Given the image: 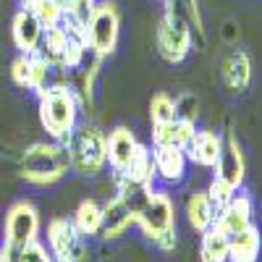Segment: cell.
I'll return each mask as SVG.
<instances>
[{"label": "cell", "instance_id": "28", "mask_svg": "<svg viewBox=\"0 0 262 262\" xmlns=\"http://www.w3.org/2000/svg\"><path fill=\"white\" fill-rule=\"evenodd\" d=\"M152 242H155V247H158V249H163V252H170L173 247H176V228L163 231L160 236H155V238H152Z\"/></svg>", "mask_w": 262, "mask_h": 262}, {"label": "cell", "instance_id": "4", "mask_svg": "<svg viewBox=\"0 0 262 262\" xmlns=\"http://www.w3.org/2000/svg\"><path fill=\"white\" fill-rule=\"evenodd\" d=\"M39 212L32 202H16L6 212V236H3V262H16L32 242L39 238Z\"/></svg>", "mask_w": 262, "mask_h": 262}, {"label": "cell", "instance_id": "11", "mask_svg": "<svg viewBox=\"0 0 262 262\" xmlns=\"http://www.w3.org/2000/svg\"><path fill=\"white\" fill-rule=\"evenodd\" d=\"M139 144L142 142L137 139V134L128 126H116L111 134H105V158H107L111 170L123 173L131 165V160H134Z\"/></svg>", "mask_w": 262, "mask_h": 262}, {"label": "cell", "instance_id": "14", "mask_svg": "<svg viewBox=\"0 0 262 262\" xmlns=\"http://www.w3.org/2000/svg\"><path fill=\"white\" fill-rule=\"evenodd\" d=\"M131 226H137V217L126 210V205L118 196H111L105 205H100V231H97V236L113 242V238H121Z\"/></svg>", "mask_w": 262, "mask_h": 262}, {"label": "cell", "instance_id": "25", "mask_svg": "<svg viewBox=\"0 0 262 262\" xmlns=\"http://www.w3.org/2000/svg\"><path fill=\"white\" fill-rule=\"evenodd\" d=\"M173 105H176V118L179 121L196 123V118H200V97L194 92H181L179 97H173Z\"/></svg>", "mask_w": 262, "mask_h": 262}, {"label": "cell", "instance_id": "13", "mask_svg": "<svg viewBox=\"0 0 262 262\" xmlns=\"http://www.w3.org/2000/svg\"><path fill=\"white\" fill-rule=\"evenodd\" d=\"M223 147V137L212 128H196L194 137L189 139V144L184 147L186 160L194 163L196 168H212L217 155H221Z\"/></svg>", "mask_w": 262, "mask_h": 262}, {"label": "cell", "instance_id": "10", "mask_svg": "<svg viewBox=\"0 0 262 262\" xmlns=\"http://www.w3.org/2000/svg\"><path fill=\"white\" fill-rule=\"evenodd\" d=\"M11 79L21 90H32L34 95H39L48 84H53V69H48L34 53H21L11 63Z\"/></svg>", "mask_w": 262, "mask_h": 262}, {"label": "cell", "instance_id": "2", "mask_svg": "<svg viewBox=\"0 0 262 262\" xmlns=\"http://www.w3.org/2000/svg\"><path fill=\"white\" fill-rule=\"evenodd\" d=\"M71 170L69 152L60 142H34L21 152L18 160V173L34 186H48L60 181L66 173Z\"/></svg>", "mask_w": 262, "mask_h": 262}, {"label": "cell", "instance_id": "20", "mask_svg": "<svg viewBox=\"0 0 262 262\" xmlns=\"http://www.w3.org/2000/svg\"><path fill=\"white\" fill-rule=\"evenodd\" d=\"M200 259L202 262H226L228 259V236L221 228H207L200 233Z\"/></svg>", "mask_w": 262, "mask_h": 262}, {"label": "cell", "instance_id": "26", "mask_svg": "<svg viewBox=\"0 0 262 262\" xmlns=\"http://www.w3.org/2000/svg\"><path fill=\"white\" fill-rule=\"evenodd\" d=\"M236 191H238V189L228 186L226 181H221V179H215V176H212L210 186L205 189V194H207V200L212 202V207H215V210H221L223 205H228V202H231V196H233Z\"/></svg>", "mask_w": 262, "mask_h": 262}, {"label": "cell", "instance_id": "17", "mask_svg": "<svg viewBox=\"0 0 262 262\" xmlns=\"http://www.w3.org/2000/svg\"><path fill=\"white\" fill-rule=\"evenodd\" d=\"M223 86L233 95H242L249 90V81H252V60L244 50H231L223 60Z\"/></svg>", "mask_w": 262, "mask_h": 262}, {"label": "cell", "instance_id": "15", "mask_svg": "<svg viewBox=\"0 0 262 262\" xmlns=\"http://www.w3.org/2000/svg\"><path fill=\"white\" fill-rule=\"evenodd\" d=\"M69 34H66V29L60 24L55 27H45V32H42L39 37V45L34 50V55L48 66V69L53 71H63V60H66V48H69Z\"/></svg>", "mask_w": 262, "mask_h": 262}, {"label": "cell", "instance_id": "18", "mask_svg": "<svg viewBox=\"0 0 262 262\" xmlns=\"http://www.w3.org/2000/svg\"><path fill=\"white\" fill-rule=\"evenodd\" d=\"M215 207L212 202L207 200V194L205 191H191L186 196V221L189 226L196 231V233H205L207 228H212L215 223Z\"/></svg>", "mask_w": 262, "mask_h": 262}, {"label": "cell", "instance_id": "5", "mask_svg": "<svg viewBox=\"0 0 262 262\" xmlns=\"http://www.w3.org/2000/svg\"><path fill=\"white\" fill-rule=\"evenodd\" d=\"M118 37H121V13H118L116 3L100 0V3H95L92 16L84 27L86 53H92L97 58L111 55L118 48Z\"/></svg>", "mask_w": 262, "mask_h": 262}, {"label": "cell", "instance_id": "30", "mask_svg": "<svg viewBox=\"0 0 262 262\" xmlns=\"http://www.w3.org/2000/svg\"><path fill=\"white\" fill-rule=\"evenodd\" d=\"M223 34H226V39H236V24L233 21H228V24L223 27Z\"/></svg>", "mask_w": 262, "mask_h": 262}, {"label": "cell", "instance_id": "1", "mask_svg": "<svg viewBox=\"0 0 262 262\" xmlns=\"http://www.w3.org/2000/svg\"><path fill=\"white\" fill-rule=\"evenodd\" d=\"M39 123L53 142H63L81 118V102L69 84H48L39 95Z\"/></svg>", "mask_w": 262, "mask_h": 262}, {"label": "cell", "instance_id": "24", "mask_svg": "<svg viewBox=\"0 0 262 262\" xmlns=\"http://www.w3.org/2000/svg\"><path fill=\"white\" fill-rule=\"evenodd\" d=\"M149 121H152V126L176 121V105H173V97L168 92L152 95V100H149Z\"/></svg>", "mask_w": 262, "mask_h": 262}, {"label": "cell", "instance_id": "31", "mask_svg": "<svg viewBox=\"0 0 262 262\" xmlns=\"http://www.w3.org/2000/svg\"><path fill=\"white\" fill-rule=\"evenodd\" d=\"M0 262H3V249H0Z\"/></svg>", "mask_w": 262, "mask_h": 262}, {"label": "cell", "instance_id": "12", "mask_svg": "<svg viewBox=\"0 0 262 262\" xmlns=\"http://www.w3.org/2000/svg\"><path fill=\"white\" fill-rule=\"evenodd\" d=\"M152 165H155V176L165 184H181L189 170L186 152L173 144H152Z\"/></svg>", "mask_w": 262, "mask_h": 262}, {"label": "cell", "instance_id": "27", "mask_svg": "<svg viewBox=\"0 0 262 262\" xmlns=\"http://www.w3.org/2000/svg\"><path fill=\"white\" fill-rule=\"evenodd\" d=\"M16 262H53V257H50L48 247L37 238V242H32L29 247H24V252L18 254Z\"/></svg>", "mask_w": 262, "mask_h": 262}, {"label": "cell", "instance_id": "8", "mask_svg": "<svg viewBox=\"0 0 262 262\" xmlns=\"http://www.w3.org/2000/svg\"><path fill=\"white\" fill-rule=\"evenodd\" d=\"M212 170H215V179L226 181L228 186H233V189L244 186V181H247V160H244L242 144H238L233 131H228V134L223 137L221 155H217Z\"/></svg>", "mask_w": 262, "mask_h": 262}, {"label": "cell", "instance_id": "9", "mask_svg": "<svg viewBox=\"0 0 262 262\" xmlns=\"http://www.w3.org/2000/svg\"><path fill=\"white\" fill-rule=\"evenodd\" d=\"M252 217H254V200L238 189L233 196H231V202L223 205L221 210L215 212V228H221L228 238L236 236V233H242L252 226Z\"/></svg>", "mask_w": 262, "mask_h": 262}, {"label": "cell", "instance_id": "32", "mask_svg": "<svg viewBox=\"0 0 262 262\" xmlns=\"http://www.w3.org/2000/svg\"><path fill=\"white\" fill-rule=\"evenodd\" d=\"M21 3H24V6H27V3H29V0H21Z\"/></svg>", "mask_w": 262, "mask_h": 262}, {"label": "cell", "instance_id": "3", "mask_svg": "<svg viewBox=\"0 0 262 262\" xmlns=\"http://www.w3.org/2000/svg\"><path fill=\"white\" fill-rule=\"evenodd\" d=\"M69 152L71 170H76L79 176H100L107 168L105 158V131L95 123H76V128L60 142Z\"/></svg>", "mask_w": 262, "mask_h": 262}, {"label": "cell", "instance_id": "21", "mask_svg": "<svg viewBox=\"0 0 262 262\" xmlns=\"http://www.w3.org/2000/svg\"><path fill=\"white\" fill-rule=\"evenodd\" d=\"M69 221L74 223V228H76L84 238L97 236V231H100V202H95V200L79 202V207L74 210V215L69 217Z\"/></svg>", "mask_w": 262, "mask_h": 262}, {"label": "cell", "instance_id": "29", "mask_svg": "<svg viewBox=\"0 0 262 262\" xmlns=\"http://www.w3.org/2000/svg\"><path fill=\"white\" fill-rule=\"evenodd\" d=\"M181 3H184V6H186V8L191 11V13H196V16H202V13H200V0H181Z\"/></svg>", "mask_w": 262, "mask_h": 262}, {"label": "cell", "instance_id": "16", "mask_svg": "<svg viewBox=\"0 0 262 262\" xmlns=\"http://www.w3.org/2000/svg\"><path fill=\"white\" fill-rule=\"evenodd\" d=\"M42 32H45V27L39 24V18L27 6L16 11V16L11 21V34H13V45L18 48V53H34Z\"/></svg>", "mask_w": 262, "mask_h": 262}, {"label": "cell", "instance_id": "22", "mask_svg": "<svg viewBox=\"0 0 262 262\" xmlns=\"http://www.w3.org/2000/svg\"><path fill=\"white\" fill-rule=\"evenodd\" d=\"M123 176L134 179V181H142V184H149L155 186V165H152V149L147 144H139L134 160H131V165L123 170Z\"/></svg>", "mask_w": 262, "mask_h": 262}, {"label": "cell", "instance_id": "6", "mask_svg": "<svg viewBox=\"0 0 262 262\" xmlns=\"http://www.w3.org/2000/svg\"><path fill=\"white\" fill-rule=\"evenodd\" d=\"M48 252L53 262H90L86 238L74 228L69 217H53L48 223Z\"/></svg>", "mask_w": 262, "mask_h": 262}, {"label": "cell", "instance_id": "19", "mask_svg": "<svg viewBox=\"0 0 262 262\" xmlns=\"http://www.w3.org/2000/svg\"><path fill=\"white\" fill-rule=\"evenodd\" d=\"M259 247H262L259 231L254 226H249L247 231L228 238V259L226 262H257Z\"/></svg>", "mask_w": 262, "mask_h": 262}, {"label": "cell", "instance_id": "23", "mask_svg": "<svg viewBox=\"0 0 262 262\" xmlns=\"http://www.w3.org/2000/svg\"><path fill=\"white\" fill-rule=\"evenodd\" d=\"M27 8L39 18L42 27H55L60 24L63 11L69 8V0H29Z\"/></svg>", "mask_w": 262, "mask_h": 262}, {"label": "cell", "instance_id": "7", "mask_svg": "<svg viewBox=\"0 0 262 262\" xmlns=\"http://www.w3.org/2000/svg\"><path fill=\"white\" fill-rule=\"evenodd\" d=\"M137 226L142 228V233L147 238H155L163 231L176 228V202H173V196L165 189H155V191H152L149 202L137 215Z\"/></svg>", "mask_w": 262, "mask_h": 262}]
</instances>
